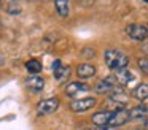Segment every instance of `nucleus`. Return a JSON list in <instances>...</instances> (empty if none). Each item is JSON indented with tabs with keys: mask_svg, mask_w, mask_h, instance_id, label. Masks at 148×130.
Returning <instances> with one entry per match:
<instances>
[{
	"mask_svg": "<svg viewBox=\"0 0 148 130\" xmlns=\"http://www.w3.org/2000/svg\"><path fill=\"white\" fill-rule=\"evenodd\" d=\"M108 100L112 101L113 105H116V106H118L116 110H119V108H124V106H126V103H127L129 98H127V95H126L124 92H123L121 89L118 87L116 91H113V92H112V95H110Z\"/></svg>",
	"mask_w": 148,
	"mask_h": 130,
	"instance_id": "12",
	"label": "nucleus"
},
{
	"mask_svg": "<svg viewBox=\"0 0 148 130\" xmlns=\"http://www.w3.org/2000/svg\"><path fill=\"white\" fill-rule=\"evenodd\" d=\"M112 113H113V111H110V110L99 111V113L92 114V117H91V120H92V124H94L96 127L108 125V120H110V117H112Z\"/></svg>",
	"mask_w": 148,
	"mask_h": 130,
	"instance_id": "11",
	"label": "nucleus"
},
{
	"mask_svg": "<svg viewBox=\"0 0 148 130\" xmlns=\"http://www.w3.org/2000/svg\"><path fill=\"white\" fill-rule=\"evenodd\" d=\"M119 86L116 82V79L113 76H107V78L100 79L96 84V92L97 94H112L113 91H116Z\"/></svg>",
	"mask_w": 148,
	"mask_h": 130,
	"instance_id": "6",
	"label": "nucleus"
},
{
	"mask_svg": "<svg viewBox=\"0 0 148 130\" xmlns=\"http://www.w3.org/2000/svg\"><path fill=\"white\" fill-rule=\"evenodd\" d=\"M24 84H26V87L29 89L30 92L37 94V92H40L43 87H45V79H43L42 76H38V75H32L24 81Z\"/></svg>",
	"mask_w": 148,
	"mask_h": 130,
	"instance_id": "8",
	"label": "nucleus"
},
{
	"mask_svg": "<svg viewBox=\"0 0 148 130\" xmlns=\"http://www.w3.org/2000/svg\"><path fill=\"white\" fill-rule=\"evenodd\" d=\"M58 108H59V98L58 97H49V98L42 100L37 105V114H38V116H48V114L54 113Z\"/></svg>",
	"mask_w": 148,
	"mask_h": 130,
	"instance_id": "2",
	"label": "nucleus"
},
{
	"mask_svg": "<svg viewBox=\"0 0 148 130\" xmlns=\"http://www.w3.org/2000/svg\"><path fill=\"white\" fill-rule=\"evenodd\" d=\"M103 62H105V65L110 70L116 71V70H121V68L127 67L129 57L119 49H107L103 52Z\"/></svg>",
	"mask_w": 148,
	"mask_h": 130,
	"instance_id": "1",
	"label": "nucleus"
},
{
	"mask_svg": "<svg viewBox=\"0 0 148 130\" xmlns=\"http://www.w3.org/2000/svg\"><path fill=\"white\" fill-rule=\"evenodd\" d=\"M54 8L61 18H67L70 11V2L69 0H54Z\"/></svg>",
	"mask_w": 148,
	"mask_h": 130,
	"instance_id": "14",
	"label": "nucleus"
},
{
	"mask_svg": "<svg viewBox=\"0 0 148 130\" xmlns=\"http://www.w3.org/2000/svg\"><path fill=\"white\" fill-rule=\"evenodd\" d=\"M140 130H148V119H147V120H145V122H143V127H142Z\"/></svg>",
	"mask_w": 148,
	"mask_h": 130,
	"instance_id": "22",
	"label": "nucleus"
},
{
	"mask_svg": "<svg viewBox=\"0 0 148 130\" xmlns=\"http://www.w3.org/2000/svg\"><path fill=\"white\" fill-rule=\"evenodd\" d=\"M77 75L78 78L81 79H88V78H92L96 75V67L91 65V63H80L77 67Z\"/></svg>",
	"mask_w": 148,
	"mask_h": 130,
	"instance_id": "13",
	"label": "nucleus"
},
{
	"mask_svg": "<svg viewBox=\"0 0 148 130\" xmlns=\"http://www.w3.org/2000/svg\"><path fill=\"white\" fill-rule=\"evenodd\" d=\"M59 67H62V62H61V60H56V62L53 63V71H56Z\"/></svg>",
	"mask_w": 148,
	"mask_h": 130,
	"instance_id": "20",
	"label": "nucleus"
},
{
	"mask_svg": "<svg viewBox=\"0 0 148 130\" xmlns=\"http://www.w3.org/2000/svg\"><path fill=\"white\" fill-rule=\"evenodd\" d=\"M126 33L135 41H143L148 38V27L143 24H129L126 27Z\"/></svg>",
	"mask_w": 148,
	"mask_h": 130,
	"instance_id": "3",
	"label": "nucleus"
},
{
	"mask_svg": "<svg viewBox=\"0 0 148 130\" xmlns=\"http://www.w3.org/2000/svg\"><path fill=\"white\" fill-rule=\"evenodd\" d=\"M54 73V79L58 82H65L67 81L69 78H70V68H69L67 65H62V67H59L58 70H56V71H53Z\"/></svg>",
	"mask_w": 148,
	"mask_h": 130,
	"instance_id": "15",
	"label": "nucleus"
},
{
	"mask_svg": "<svg viewBox=\"0 0 148 130\" xmlns=\"http://www.w3.org/2000/svg\"><path fill=\"white\" fill-rule=\"evenodd\" d=\"M92 130H118L116 127H110V125H102V127H94Z\"/></svg>",
	"mask_w": 148,
	"mask_h": 130,
	"instance_id": "19",
	"label": "nucleus"
},
{
	"mask_svg": "<svg viewBox=\"0 0 148 130\" xmlns=\"http://www.w3.org/2000/svg\"><path fill=\"white\" fill-rule=\"evenodd\" d=\"M97 103V100L94 97H86V98H78V100H73L70 103V110L73 113H84V111L94 108Z\"/></svg>",
	"mask_w": 148,
	"mask_h": 130,
	"instance_id": "5",
	"label": "nucleus"
},
{
	"mask_svg": "<svg viewBox=\"0 0 148 130\" xmlns=\"http://www.w3.org/2000/svg\"><path fill=\"white\" fill-rule=\"evenodd\" d=\"M129 116H131V120H142V122H145L148 119V105L142 103V105L131 108L129 110Z\"/></svg>",
	"mask_w": 148,
	"mask_h": 130,
	"instance_id": "7",
	"label": "nucleus"
},
{
	"mask_svg": "<svg viewBox=\"0 0 148 130\" xmlns=\"http://www.w3.org/2000/svg\"><path fill=\"white\" fill-rule=\"evenodd\" d=\"M131 120V116H129V110L127 108H119V110H115L112 113V117L108 120V125L110 127H121L124 124H127Z\"/></svg>",
	"mask_w": 148,
	"mask_h": 130,
	"instance_id": "4",
	"label": "nucleus"
},
{
	"mask_svg": "<svg viewBox=\"0 0 148 130\" xmlns=\"http://www.w3.org/2000/svg\"><path fill=\"white\" fill-rule=\"evenodd\" d=\"M2 63H3V57L0 56V65H2Z\"/></svg>",
	"mask_w": 148,
	"mask_h": 130,
	"instance_id": "23",
	"label": "nucleus"
},
{
	"mask_svg": "<svg viewBox=\"0 0 148 130\" xmlns=\"http://www.w3.org/2000/svg\"><path fill=\"white\" fill-rule=\"evenodd\" d=\"M81 3H83V5H91V3L94 2V0H80Z\"/></svg>",
	"mask_w": 148,
	"mask_h": 130,
	"instance_id": "21",
	"label": "nucleus"
},
{
	"mask_svg": "<svg viewBox=\"0 0 148 130\" xmlns=\"http://www.w3.org/2000/svg\"><path fill=\"white\" fill-rule=\"evenodd\" d=\"M143 2H148V0H143Z\"/></svg>",
	"mask_w": 148,
	"mask_h": 130,
	"instance_id": "24",
	"label": "nucleus"
},
{
	"mask_svg": "<svg viewBox=\"0 0 148 130\" xmlns=\"http://www.w3.org/2000/svg\"><path fill=\"white\" fill-rule=\"evenodd\" d=\"M134 97L140 101H147L148 100V84H138L137 87L134 89Z\"/></svg>",
	"mask_w": 148,
	"mask_h": 130,
	"instance_id": "16",
	"label": "nucleus"
},
{
	"mask_svg": "<svg viewBox=\"0 0 148 130\" xmlns=\"http://www.w3.org/2000/svg\"><path fill=\"white\" fill-rule=\"evenodd\" d=\"M89 91V86L86 84V82H81V81H72L67 84V87H65V95L67 97H75V95H78L80 92H88Z\"/></svg>",
	"mask_w": 148,
	"mask_h": 130,
	"instance_id": "9",
	"label": "nucleus"
},
{
	"mask_svg": "<svg viewBox=\"0 0 148 130\" xmlns=\"http://www.w3.org/2000/svg\"><path fill=\"white\" fill-rule=\"evenodd\" d=\"M138 67L145 75H148V59H138Z\"/></svg>",
	"mask_w": 148,
	"mask_h": 130,
	"instance_id": "18",
	"label": "nucleus"
},
{
	"mask_svg": "<svg viewBox=\"0 0 148 130\" xmlns=\"http://www.w3.org/2000/svg\"><path fill=\"white\" fill-rule=\"evenodd\" d=\"M113 78L116 79L118 86H127L129 82L134 79V73H132L131 70H127V68H121V70H116L115 75H113Z\"/></svg>",
	"mask_w": 148,
	"mask_h": 130,
	"instance_id": "10",
	"label": "nucleus"
},
{
	"mask_svg": "<svg viewBox=\"0 0 148 130\" xmlns=\"http://www.w3.org/2000/svg\"><path fill=\"white\" fill-rule=\"evenodd\" d=\"M42 62L40 60H37V59H30V60H27L26 62V70L30 73V75H38L40 71H42Z\"/></svg>",
	"mask_w": 148,
	"mask_h": 130,
	"instance_id": "17",
	"label": "nucleus"
}]
</instances>
